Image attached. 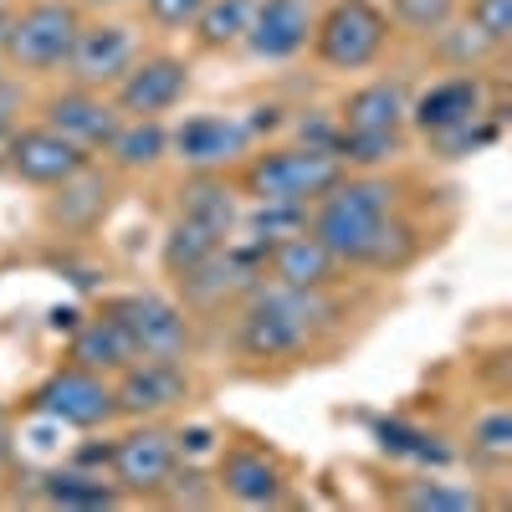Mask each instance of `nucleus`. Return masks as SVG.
Instances as JSON below:
<instances>
[{"mask_svg": "<svg viewBox=\"0 0 512 512\" xmlns=\"http://www.w3.org/2000/svg\"><path fill=\"white\" fill-rule=\"evenodd\" d=\"M390 210H395V185L338 180L333 190L318 195L308 231L338 256V262L390 267V262H405V251H395V241H410V231L390 221Z\"/></svg>", "mask_w": 512, "mask_h": 512, "instance_id": "obj_1", "label": "nucleus"}, {"mask_svg": "<svg viewBox=\"0 0 512 512\" xmlns=\"http://www.w3.org/2000/svg\"><path fill=\"white\" fill-rule=\"evenodd\" d=\"M323 318L328 303L318 297V287H251V303L241 313V349L256 359L303 354Z\"/></svg>", "mask_w": 512, "mask_h": 512, "instance_id": "obj_2", "label": "nucleus"}, {"mask_svg": "<svg viewBox=\"0 0 512 512\" xmlns=\"http://www.w3.org/2000/svg\"><path fill=\"white\" fill-rule=\"evenodd\" d=\"M344 180V159L328 144H303V149H272L262 159H251L246 190L262 205H308L323 190Z\"/></svg>", "mask_w": 512, "mask_h": 512, "instance_id": "obj_3", "label": "nucleus"}, {"mask_svg": "<svg viewBox=\"0 0 512 512\" xmlns=\"http://www.w3.org/2000/svg\"><path fill=\"white\" fill-rule=\"evenodd\" d=\"M82 31V16L67 0H36L21 16L6 21V41H0V57H11L21 72H52L67 67L72 41Z\"/></svg>", "mask_w": 512, "mask_h": 512, "instance_id": "obj_4", "label": "nucleus"}, {"mask_svg": "<svg viewBox=\"0 0 512 512\" xmlns=\"http://www.w3.org/2000/svg\"><path fill=\"white\" fill-rule=\"evenodd\" d=\"M384 41H390V16L369 0H333V6L313 21V52L323 67L338 72H359L369 67Z\"/></svg>", "mask_w": 512, "mask_h": 512, "instance_id": "obj_5", "label": "nucleus"}, {"mask_svg": "<svg viewBox=\"0 0 512 512\" xmlns=\"http://www.w3.org/2000/svg\"><path fill=\"white\" fill-rule=\"evenodd\" d=\"M36 410L57 425H72V431H98V425H108L118 415V400L103 374L72 364V369H57L36 390Z\"/></svg>", "mask_w": 512, "mask_h": 512, "instance_id": "obj_6", "label": "nucleus"}, {"mask_svg": "<svg viewBox=\"0 0 512 512\" xmlns=\"http://www.w3.org/2000/svg\"><path fill=\"white\" fill-rule=\"evenodd\" d=\"M6 164H11L16 180L57 190L62 180L77 175V169H88V149L72 144V139H62L57 128H47V123H36V128H11Z\"/></svg>", "mask_w": 512, "mask_h": 512, "instance_id": "obj_7", "label": "nucleus"}, {"mask_svg": "<svg viewBox=\"0 0 512 512\" xmlns=\"http://www.w3.org/2000/svg\"><path fill=\"white\" fill-rule=\"evenodd\" d=\"M108 313L123 323L128 338H134L139 359H180V354L190 349V328H185L180 308H175V303H164V297H149V292H139V297H118Z\"/></svg>", "mask_w": 512, "mask_h": 512, "instance_id": "obj_8", "label": "nucleus"}, {"mask_svg": "<svg viewBox=\"0 0 512 512\" xmlns=\"http://www.w3.org/2000/svg\"><path fill=\"white\" fill-rule=\"evenodd\" d=\"M318 6L313 0H256L251 26H246V47L262 62H287L313 41Z\"/></svg>", "mask_w": 512, "mask_h": 512, "instance_id": "obj_9", "label": "nucleus"}, {"mask_svg": "<svg viewBox=\"0 0 512 512\" xmlns=\"http://www.w3.org/2000/svg\"><path fill=\"white\" fill-rule=\"evenodd\" d=\"M190 93V67L180 57H144L118 77V113L159 118Z\"/></svg>", "mask_w": 512, "mask_h": 512, "instance_id": "obj_10", "label": "nucleus"}, {"mask_svg": "<svg viewBox=\"0 0 512 512\" xmlns=\"http://www.w3.org/2000/svg\"><path fill=\"white\" fill-rule=\"evenodd\" d=\"M169 144H175V154H180L190 169L210 175V169H226V164H236V159L246 154L251 123H241V118H231V113H200V118H185Z\"/></svg>", "mask_w": 512, "mask_h": 512, "instance_id": "obj_11", "label": "nucleus"}, {"mask_svg": "<svg viewBox=\"0 0 512 512\" xmlns=\"http://www.w3.org/2000/svg\"><path fill=\"white\" fill-rule=\"evenodd\" d=\"M118 415H159V410H175L190 395V374L180 359H134L128 369H118Z\"/></svg>", "mask_w": 512, "mask_h": 512, "instance_id": "obj_12", "label": "nucleus"}, {"mask_svg": "<svg viewBox=\"0 0 512 512\" xmlns=\"http://www.w3.org/2000/svg\"><path fill=\"white\" fill-rule=\"evenodd\" d=\"M134 31L118 26V21H98V26H82L77 41H72V77L77 88H108V82H118L128 67H134Z\"/></svg>", "mask_w": 512, "mask_h": 512, "instance_id": "obj_13", "label": "nucleus"}, {"mask_svg": "<svg viewBox=\"0 0 512 512\" xmlns=\"http://www.w3.org/2000/svg\"><path fill=\"white\" fill-rule=\"evenodd\" d=\"M169 472H175V436L154 431V425H144V431H128V436L113 446V482H118L123 492L154 497V492H164Z\"/></svg>", "mask_w": 512, "mask_h": 512, "instance_id": "obj_14", "label": "nucleus"}, {"mask_svg": "<svg viewBox=\"0 0 512 512\" xmlns=\"http://www.w3.org/2000/svg\"><path fill=\"white\" fill-rule=\"evenodd\" d=\"M118 108L103 103L93 88H77V93H62L47 103V128H57L62 139L82 144V149H108V139L118 134Z\"/></svg>", "mask_w": 512, "mask_h": 512, "instance_id": "obj_15", "label": "nucleus"}, {"mask_svg": "<svg viewBox=\"0 0 512 512\" xmlns=\"http://www.w3.org/2000/svg\"><path fill=\"white\" fill-rule=\"evenodd\" d=\"M410 118L420 123V134L431 139V134H446V128H461V123H472L482 118V82L477 77H446L436 82V88H425L420 103L410 108Z\"/></svg>", "mask_w": 512, "mask_h": 512, "instance_id": "obj_16", "label": "nucleus"}, {"mask_svg": "<svg viewBox=\"0 0 512 512\" xmlns=\"http://www.w3.org/2000/svg\"><path fill=\"white\" fill-rule=\"evenodd\" d=\"M267 262H272V277L282 287H318L323 292V282L333 277L338 256L313 231H292V236H282V241L267 246Z\"/></svg>", "mask_w": 512, "mask_h": 512, "instance_id": "obj_17", "label": "nucleus"}, {"mask_svg": "<svg viewBox=\"0 0 512 512\" xmlns=\"http://www.w3.org/2000/svg\"><path fill=\"white\" fill-rule=\"evenodd\" d=\"M134 359H139L134 338L123 333V323L113 313L88 318V323L77 328V338H72V364L93 369V374H118V369H128Z\"/></svg>", "mask_w": 512, "mask_h": 512, "instance_id": "obj_18", "label": "nucleus"}, {"mask_svg": "<svg viewBox=\"0 0 512 512\" xmlns=\"http://www.w3.org/2000/svg\"><path fill=\"white\" fill-rule=\"evenodd\" d=\"M410 118L400 82H369L344 103V134H400Z\"/></svg>", "mask_w": 512, "mask_h": 512, "instance_id": "obj_19", "label": "nucleus"}, {"mask_svg": "<svg viewBox=\"0 0 512 512\" xmlns=\"http://www.w3.org/2000/svg\"><path fill=\"white\" fill-rule=\"evenodd\" d=\"M221 492L241 507H277L282 502V472L256 451H231L221 461Z\"/></svg>", "mask_w": 512, "mask_h": 512, "instance_id": "obj_20", "label": "nucleus"}, {"mask_svg": "<svg viewBox=\"0 0 512 512\" xmlns=\"http://www.w3.org/2000/svg\"><path fill=\"white\" fill-rule=\"evenodd\" d=\"M226 246V236L221 231H210V226H200V221H190V216H180L175 226H169V236H164V272L169 277H185V272H195L205 256H216Z\"/></svg>", "mask_w": 512, "mask_h": 512, "instance_id": "obj_21", "label": "nucleus"}, {"mask_svg": "<svg viewBox=\"0 0 512 512\" xmlns=\"http://www.w3.org/2000/svg\"><path fill=\"white\" fill-rule=\"evenodd\" d=\"M164 149H169V134L159 128V118H128V123H118V134L108 139V154L123 169H149V164L164 159Z\"/></svg>", "mask_w": 512, "mask_h": 512, "instance_id": "obj_22", "label": "nucleus"}, {"mask_svg": "<svg viewBox=\"0 0 512 512\" xmlns=\"http://www.w3.org/2000/svg\"><path fill=\"white\" fill-rule=\"evenodd\" d=\"M251 11H256V0H205L200 16H195V31H200V41L210 52L236 47V41H246Z\"/></svg>", "mask_w": 512, "mask_h": 512, "instance_id": "obj_23", "label": "nucleus"}, {"mask_svg": "<svg viewBox=\"0 0 512 512\" xmlns=\"http://www.w3.org/2000/svg\"><path fill=\"white\" fill-rule=\"evenodd\" d=\"M180 216H190V221H200V226H210V231H221V236H231L236 231V200H231V190L226 185H216L210 175H200L190 190H185V205H180Z\"/></svg>", "mask_w": 512, "mask_h": 512, "instance_id": "obj_24", "label": "nucleus"}, {"mask_svg": "<svg viewBox=\"0 0 512 512\" xmlns=\"http://www.w3.org/2000/svg\"><path fill=\"white\" fill-rule=\"evenodd\" d=\"M57 190H62V200H57V221L62 226H88L98 210L108 205V180L88 175V169H77V175L62 180Z\"/></svg>", "mask_w": 512, "mask_h": 512, "instance_id": "obj_25", "label": "nucleus"}, {"mask_svg": "<svg viewBox=\"0 0 512 512\" xmlns=\"http://www.w3.org/2000/svg\"><path fill=\"white\" fill-rule=\"evenodd\" d=\"M400 502L410 512H472V507H482V497L472 487H451V482H410L400 492Z\"/></svg>", "mask_w": 512, "mask_h": 512, "instance_id": "obj_26", "label": "nucleus"}, {"mask_svg": "<svg viewBox=\"0 0 512 512\" xmlns=\"http://www.w3.org/2000/svg\"><path fill=\"white\" fill-rule=\"evenodd\" d=\"M47 497L57 507H113L118 487H108L103 477H82V472H57L47 482Z\"/></svg>", "mask_w": 512, "mask_h": 512, "instance_id": "obj_27", "label": "nucleus"}, {"mask_svg": "<svg viewBox=\"0 0 512 512\" xmlns=\"http://www.w3.org/2000/svg\"><path fill=\"white\" fill-rule=\"evenodd\" d=\"M390 11L400 26H410L420 36H436L456 21V0H390Z\"/></svg>", "mask_w": 512, "mask_h": 512, "instance_id": "obj_28", "label": "nucleus"}, {"mask_svg": "<svg viewBox=\"0 0 512 512\" xmlns=\"http://www.w3.org/2000/svg\"><path fill=\"white\" fill-rule=\"evenodd\" d=\"M333 154L344 159V164H384V159H395L400 154V134H338Z\"/></svg>", "mask_w": 512, "mask_h": 512, "instance_id": "obj_29", "label": "nucleus"}, {"mask_svg": "<svg viewBox=\"0 0 512 512\" xmlns=\"http://www.w3.org/2000/svg\"><path fill=\"white\" fill-rule=\"evenodd\" d=\"M379 446H384V451H400V456H415V461H451V451H446V446H436V436L405 431L400 420L379 425Z\"/></svg>", "mask_w": 512, "mask_h": 512, "instance_id": "obj_30", "label": "nucleus"}, {"mask_svg": "<svg viewBox=\"0 0 512 512\" xmlns=\"http://www.w3.org/2000/svg\"><path fill=\"white\" fill-rule=\"evenodd\" d=\"M497 139V128L492 123H482V118H472V123H461V128H446V134H431V144L446 154V159H461V154H477L482 144H492Z\"/></svg>", "mask_w": 512, "mask_h": 512, "instance_id": "obj_31", "label": "nucleus"}, {"mask_svg": "<svg viewBox=\"0 0 512 512\" xmlns=\"http://www.w3.org/2000/svg\"><path fill=\"white\" fill-rule=\"evenodd\" d=\"M472 26L492 41V47H502L512 36V0H472Z\"/></svg>", "mask_w": 512, "mask_h": 512, "instance_id": "obj_32", "label": "nucleus"}, {"mask_svg": "<svg viewBox=\"0 0 512 512\" xmlns=\"http://www.w3.org/2000/svg\"><path fill=\"white\" fill-rule=\"evenodd\" d=\"M472 446L487 451V456H507V451H512V415H507V410L482 415L477 431H472Z\"/></svg>", "mask_w": 512, "mask_h": 512, "instance_id": "obj_33", "label": "nucleus"}, {"mask_svg": "<svg viewBox=\"0 0 512 512\" xmlns=\"http://www.w3.org/2000/svg\"><path fill=\"white\" fill-rule=\"evenodd\" d=\"M200 6H205V0H144L149 21L164 26V31H185V26H195Z\"/></svg>", "mask_w": 512, "mask_h": 512, "instance_id": "obj_34", "label": "nucleus"}, {"mask_svg": "<svg viewBox=\"0 0 512 512\" xmlns=\"http://www.w3.org/2000/svg\"><path fill=\"white\" fill-rule=\"evenodd\" d=\"M446 52H451L456 62H477V57H487V52H492V41H487L477 26H466L456 41H446Z\"/></svg>", "mask_w": 512, "mask_h": 512, "instance_id": "obj_35", "label": "nucleus"}, {"mask_svg": "<svg viewBox=\"0 0 512 512\" xmlns=\"http://www.w3.org/2000/svg\"><path fill=\"white\" fill-rule=\"evenodd\" d=\"M6 139H11V93L0 88V149H6Z\"/></svg>", "mask_w": 512, "mask_h": 512, "instance_id": "obj_36", "label": "nucleus"}, {"mask_svg": "<svg viewBox=\"0 0 512 512\" xmlns=\"http://www.w3.org/2000/svg\"><path fill=\"white\" fill-rule=\"evenodd\" d=\"M11 461V446H6V436H0V466H6Z\"/></svg>", "mask_w": 512, "mask_h": 512, "instance_id": "obj_37", "label": "nucleus"}, {"mask_svg": "<svg viewBox=\"0 0 512 512\" xmlns=\"http://www.w3.org/2000/svg\"><path fill=\"white\" fill-rule=\"evenodd\" d=\"M82 6H123V0H82Z\"/></svg>", "mask_w": 512, "mask_h": 512, "instance_id": "obj_38", "label": "nucleus"}, {"mask_svg": "<svg viewBox=\"0 0 512 512\" xmlns=\"http://www.w3.org/2000/svg\"><path fill=\"white\" fill-rule=\"evenodd\" d=\"M6 21H11V16H6V11H0V41H6Z\"/></svg>", "mask_w": 512, "mask_h": 512, "instance_id": "obj_39", "label": "nucleus"}, {"mask_svg": "<svg viewBox=\"0 0 512 512\" xmlns=\"http://www.w3.org/2000/svg\"><path fill=\"white\" fill-rule=\"evenodd\" d=\"M0 420H6V405H0Z\"/></svg>", "mask_w": 512, "mask_h": 512, "instance_id": "obj_40", "label": "nucleus"}, {"mask_svg": "<svg viewBox=\"0 0 512 512\" xmlns=\"http://www.w3.org/2000/svg\"><path fill=\"white\" fill-rule=\"evenodd\" d=\"M0 6H6V0H0Z\"/></svg>", "mask_w": 512, "mask_h": 512, "instance_id": "obj_41", "label": "nucleus"}]
</instances>
